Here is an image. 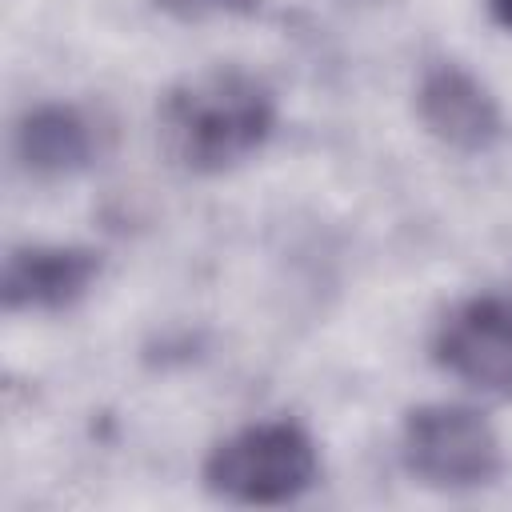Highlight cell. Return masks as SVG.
I'll use <instances>...</instances> for the list:
<instances>
[{"label": "cell", "instance_id": "cell-1", "mask_svg": "<svg viewBox=\"0 0 512 512\" xmlns=\"http://www.w3.org/2000/svg\"><path fill=\"white\" fill-rule=\"evenodd\" d=\"M272 132L268 88L240 68H212L168 92L160 136L176 164L220 172L252 156Z\"/></svg>", "mask_w": 512, "mask_h": 512}, {"label": "cell", "instance_id": "cell-2", "mask_svg": "<svg viewBox=\"0 0 512 512\" xmlns=\"http://www.w3.org/2000/svg\"><path fill=\"white\" fill-rule=\"evenodd\" d=\"M204 480L212 492L240 504H284L312 488L316 448L292 420L252 424L212 448Z\"/></svg>", "mask_w": 512, "mask_h": 512}, {"label": "cell", "instance_id": "cell-3", "mask_svg": "<svg viewBox=\"0 0 512 512\" xmlns=\"http://www.w3.org/2000/svg\"><path fill=\"white\" fill-rule=\"evenodd\" d=\"M400 456L432 488H476L500 472V444L488 420L464 404H424L408 412Z\"/></svg>", "mask_w": 512, "mask_h": 512}, {"label": "cell", "instance_id": "cell-4", "mask_svg": "<svg viewBox=\"0 0 512 512\" xmlns=\"http://www.w3.org/2000/svg\"><path fill=\"white\" fill-rule=\"evenodd\" d=\"M436 360L464 384L512 396V296H476L460 304L436 336Z\"/></svg>", "mask_w": 512, "mask_h": 512}, {"label": "cell", "instance_id": "cell-5", "mask_svg": "<svg viewBox=\"0 0 512 512\" xmlns=\"http://www.w3.org/2000/svg\"><path fill=\"white\" fill-rule=\"evenodd\" d=\"M420 120L452 148L480 152L500 132V112L488 88L460 64H436L420 80Z\"/></svg>", "mask_w": 512, "mask_h": 512}, {"label": "cell", "instance_id": "cell-6", "mask_svg": "<svg viewBox=\"0 0 512 512\" xmlns=\"http://www.w3.org/2000/svg\"><path fill=\"white\" fill-rule=\"evenodd\" d=\"M100 256L88 248H20L4 268L8 308H64L88 292Z\"/></svg>", "mask_w": 512, "mask_h": 512}, {"label": "cell", "instance_id": "cell-7", "mask_svg": "<svg viewBox=\"0 0 512 512\" xmlns=\"http://www.w3.org/2000/svg\"><path fill=\"white\" fill-rule=\"evenodd\" d=\"M16 156L24 160V168H32L40 176L76 172L92 156V128L76 108L44 104V108H36L20 120Z\"/></svg>", "mask_w": 512, "mask_h": 512}, {"label": "cell", "instance_id": "cell-8", "mask_svg": "<svg viewBox=\"0 0 512 512\" xmlns=\"http://www.w3.org/2000/svg\"><path fill=\"white\" fill-rule=\"evenodd\" d=\"M492 4V16L504 24V28H512V0H488Z\"/></svg>", "mask_w": 512, "mask_h": 512}]
</instances>
